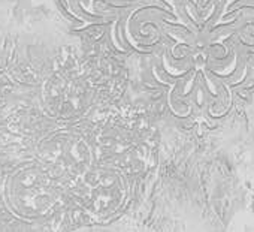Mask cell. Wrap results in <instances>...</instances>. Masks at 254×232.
<instances>
[{"label": "cell", "mask_w": 254, "mask_h": 232, "mask_svg": "<svg viewBox=\"0 0 254 232\" xmlns=\"http://www.w3.org/2000/svg\"><path fill=\"white\" fill-rule=\"evenodd\" d=\"M127 199V181L117 169L99 171L88 184V210L99 219L117 214Z\"/></svg>", "instance_id": "obj_1"}]
</instances>
